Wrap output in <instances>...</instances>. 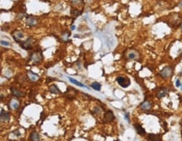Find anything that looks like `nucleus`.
I'll use <instances>...</instances> for the list:
<instances>
[{"label":"nucleus","mask_w":182,"mask_h":141,"mask_svg":"<svg viewBox=\"0 0 182 141\" xmlns=\"http://www.w3.org/2000/svg\"><path fill=\"white\" fill-rule=\"evenodd\" d=\"M117 82L118 83L119 86H121L123 88H127L130 85L129 78L124 77V76H118V77H117Z\"/></svg>","instance_id":"f257e3e1"},{"label":"nucleus","mask_w":182,"mask_h":141,"mask_svg":"<svg viewBox=\"0 0 182 141\" xmlns=\"http://www.w3.org/2000/svg\"><path fill=\"white\" fill-rule=\"evenodd\" d=\"M173 73V69L172 67H164L162 70L160 71V76H162L163 78H169L171 76V75Z\"/></svg>","instance_id":"f03ea898"},{"label":"nucleus","mask_w":182,"mask_h":141,"mask_svg":"<svg viewBox=\"0 0 182 141\" xmlns=\"http://www.w3.org/2000/svg\"><path fill=\"white\" fill-rule=\"evenodd\" d=\"M33 43H34V39L31 38V37H29L24 42H21V46L23 49L30 50L31 49V47H32Z\"/></svg>","instance_id":"7ed1b4c3"},{"label":"nucleus","mask_w":182,"mask_h":141,"mask_svg":"<svg viewBox=\"0 0 182 141\" xmlns=\"http://www.w3.org/2000/svg\"><path fill=\"white\" fill-rule=\"evenodd\" d=\"M42 60V55L41 53L34 52L30 56V61H32L34 63H39Z\"/></svg>","instance_id":"20e7f679"},{"label":"nucleus","mask_w":182,"mask_h":141,"mask_svg":"<svg viewBox=\"0 0 182 141\" xmlns=\"http://www.w3.org/2000/svg\"><path fill=\"white\" fill-rule=\"evenodd\" d=\"M115 118V116L113 113L110 110L107 111L105 113V115H104V122L105 123H110L112 121H113Z\"/></svg>","instance_id":"39448f33"},{"label":"nucleus","mask_w":182,"mask_h":141,"mask_svg":"<svg viewBox=\"0 0 182 141\" xmlns=\"http://www.w3.org/2000/svg\"><path fill=\"white\" fill-rule=\"evenodd\" d=\"M24 36V33L21 32V31H19V30H17V31H14V39L17 41V42L21 43L20 39H23Z\"/></svg>","instance_id":"423d86ee"},{"label":"nucleus","mask_w":182,"mask_h":141,"mask_svg":"<svg viewBox=\"0 0 182 141\" xmlns=\"http://www.w3.org/2000/svg\"><path fill=\"white\" fill-rule=\"evenodd\" d=\"M148 139L150 141H162L161 135H159V134H148Z\"/></svg>","instance_id":"0eeeda50"},{"label":"nucleus","mask_w":182,"mask_h":141,"mask_svg":"<svg viewBox=\"0 0 182 141\" xmlns=\"http://www.w3.org/2000/svg\"><path fill=\"white\" fill-rule=\"evenodd\" d=\"M138 57H139V54L135 50H130L128 53V58L130 59V60H136Z\"/></svg>","instance_id":"6e6552de"},{"label":"nucleus","mask_w":182,"mask_h":141,"mask_svg":"<svg viewBox=\"0 0 182 141\" xmlns=\"http://www.w3.org/2000/svg\"><path fill=\"white\" fill-rule=\"evenodd\" d=\"M9 114H8L7 112H5L3 109H1V121H8L9 120Z\"/></svg>","instance_id":"1a4fd4ad"},{"label":"nucleus","mask_w":182,"mask_h":141,"mask_svg":"<svg viewBox=\"0 0 182 141\" xmlns=\"http://www.w3.org/2000/svg\"><path fill=\"white\" fill-rule=\"evenodd\" d=\"M167 94H168V90L166 89V88H161V89L158 92V93H157V97H158L159 98H164V97H165Z\"/></svg>","instance_id":"9d476101"},{"label":"nucleus","mask_w":182,"mask_h":141,"mask_svg":"<svg viewBox=\"0 0 182 141\" xmlns=\"http://www.w3.org/2000/svg\"><path fill=\"white\" fill-rule=\"evenodd\" d=\"M134 128H135V129H136L137 133L139 134H141V135H143V134H145V130H144V129L141 126V125L137 124V123H136V124H134Z\"/></svg>","instance_id":"9b49d317"},{"label":"nucleus","mask_w":182,"mask_h":141,"mask_svg":"<svg viewBox=\"0 0 182 141\" xmlns=\"http://www.w3.org/2000/svg\"><path fill=\"white\" fill-rule=\"evenodd\" d=\"M49 91H50L51 93H54V94H58V93H61V91L59 90V88L56 87L55 85H51L50 87H49Z\"/></svg>","instance_id":"f8f14e48"},{"label":"nucleus","mask_w":182,"mask_h":141,"mask_svg":"<svg viewBox=\"0 0 182 141\" xmlns=\"http://www.w3.org/2000/svg\"><path fill=\"white\" fill-rule=\"evenodd\" d=\"M27 25L30 26H35L37 25V19L33 17H29L27 19Z\"/></svg>","instance_id":"ddd939ff"},{"label":"nucleus","mask_w":182,"mask_h":141,"mask_svg":"<svg viewBox=\"0 0 182 141\" xmlns=\"http://www.w3.org/2000/svg\"><path fill=\"white\" fill-rule=\"evenodd\" d=\"M140 107L143 110H148V109H150V107H151V103L148 102V101H144V102L141 104Z\"/></svg>","instance_id":"4468645a"},{"label":"nucleus","mask_w":182,"mask_h":141,"mask_svg":"<svg viewBox=\"0 0 182 141\" xmlns=\"http://www.w3.org/2000/svg\"><path fill=\"white\" fill-rule=\"evenodd\" d=\"M68 80L70 81L71 82H72L73 84H75V85H76V86H79V87H85V88H87V87H86V86L83 85L81 82H80V81H76V80H75V79H73V78L68 77Z\"/></svg>","instance_id":"2eb2a0df"},{"label":"nucleus","mask_w":182,"mask_h":141,"mask_svg":"<svg viewBox=\"0 0 182 141\" xmlns=\"http://www.w3.org/2000/svg\"><path fill=\"white\" fill-rule=\"evenodd\" d=\"M30 140L31 141H39V135L37 132H33L30 134Z\"/></svg>","instance_id":"dca6fc26"},{"label":"nucleus","mask_w":182,"mask_h":141,"mask_svg":"<svg viewBox=\"0 0 182 141\" xmlns=\"http://www.w3.org/2000/svg\"><path fill=\"white\" fill-rule=\"evenodd\" d=\"M28 74H29V76H30V80L31 81H37L39 79V76L37 74H35L34 72H32V71H29L28 72Z\"/></svg>","instance_id":"f3484780"},{"label":"nucleus","mask_w":182,"mask_h":141,"mask_svg":"<svg viewBox=\"0 0 182 141\" xmlns=\"http://www.w3.org/2000/svg\"><path fill=\"white\" fill-rule=\"evenodd\" d=\"M11 90H12V93H13V95H14V96L18 97V98H19V97L23 96V93H22V92L19 91V90L16 89V88L12 87V88H11Z\"/></svg>","instance_id":"a211bd4d"},{"label":"nucleus","mask_w":182,"mask_h":141,"mask_svg":"<svg viewBox=\"0 0 182 141\" xmlns=\"http://www.w3.org/2000/svg\"><path fill=\"white\" fill-rule=\"evenodd\" d=\"M81 13H82V11H79L78 9H76V8H72V9H71V14H72V16L75 18L80 15Z\"/></svg>","instance_id":"6ab92c4d"},{"label":"nucleus","mask_w":182,"mask_h":141,"mask_svg":"<svg viewBox=\"0 0 182 141\" xmlns=\"http://www.w3.org/2000/svg\"><path fill=\"white\" fill-rule=\"evenodd\" d=\"M92 87L93 89L97 90V91H100V89H101V84L98 82H93L92 83Z\"/></svg>","instance_id":"aec40b11"},{"label":"nucleus","mask_w":182,"mask_h":141,"mask_svg":"<svg viewBox=\"0 0 182 141\" xmlns=\"http://www.w3.org/2000/svg\"><path fill=\"white\" fill-rule=\"evenodd\" d=\"M72 5H81L83 3V0H72Z\"/></svg>","instance_id":"412c9836"},{"label":"nucleus","mask_w":182,"mask_h":141,"mask_svg":"<svg viewBox=\"0 0 182 141\" xmlns=\"http://www.w3.org/2000/svg\"><path fill=\"white\" fill-rule=\"evenodd\" d=\"M12 103H14V104H12L13 106V108H17L18 107H19V103L16 102L15 100H12V102H11Z\"/></svg>","instance_id":"4be33fe9"},{"label":"nucleus","mask_w":182,"mask_h":141,"mask_svg":"<svg viewBox=\"0 0 182 141\" xmlns=\"http://www.w3.org/2000/svg\"><path fill=\"white\" fill-rule=\"evenodd\" d=\"M1 43L3 45H5V46H9V43L7 42V41H3V40H1Z\"/></svg>","instance_id":"5701e85b"},{"label":"nucleus","mask_w":182,"mask_h":141,"mask_svg":"<svg viewBox=\"0 0 182 141\" xmlns=\"http://www.w3.org/2000/svg\"><path fill=\"white\" fill-rule=\"evenodd\" d=\"M180 86H181V82H180V80H177L176 81V87H180Z\"/></svg>","instance_id":"b1692460"},{"label":"nucleus","mask_w":182,"mask_h":141,"mask_svg":"<svg viewBox=\"0 0 182 141\" xmlns=\"http://www.w3.org/2000/svg\"><path fill=\"white\" fill-rule=\"evenodd\" d=\"M181 30H182V23H181Z\"/></svg>","instance_id":"393cba45"},{"label":"nucleus","mask_w":182,"mask_h":141,"mask_svg":"<svg viewBox=\"0 0 182 141\" xmlns=\"http://www.w3.org/2000/svg\"><path fill=\"white\" fill-rule=\"evenodd\" d=\"M181 5L182 6V2H181Z\"/></svg>","instance_id":"a878e982"}]
</instances>
